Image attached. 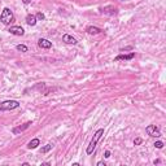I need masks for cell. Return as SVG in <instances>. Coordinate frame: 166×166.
Returning <instances> with one entry per match:
<instances>
[{
    "instance_id": "6da1fadb",
    "label": "cell",
    "mask_w": 166,
    "mask_h": 166,
    "mask_svg": "<svg viewBox=\"0 0 166 166\" xmlns=\"http://www.w3.org/2000/svg\"><path fill=\"white\" fill-rule=\"evenodd\" d=\"M102 135H104V129H99L97 131L93 134V138L91 139V141H90L88 147H87V149H86L87 155H92V153H93V150H95V148H96V146H97L99 140L101 139Z\"/></svg>"
},
{
    "instance_id": "7a4b0ae2",
    "label": "cell",
    "mask_w": 166,
    "mask_h": 166,
    "mask_svg": "<svg viewBox=\"0 0 166 166\" xmlns=\"http://www.w3.org/2000/svg\"><path fill=\"white\" fill-rule=\"evenodd\" d=\"M0 21H1V23L5 26H8V25H11L12 22H14V14H13V12L11 11V8L5 7L4 9H3L1 14H0Z\"/></svg>"
},
{
    "instance_id": "3957f363",
    "label": "cell",
    "mask_w": 166,
    "mask_h": 166,
    "mask_svg": "<svg viewBox=\"0 0 166 166\" xmlns=\"http://www.w3.org/2000/svg\"><path fill=\"white\" fill-rule=\"evenodd\" d=\"M17 108H20V101H17V100H5V101L0 102V112L14 110Z\"/></svg>"
},
{
    "instance_id": "277c9868",
    "label": "cell",
    "mask_w": 166,
    "mask_h": 166,
    "mask_svg": "<svg viewBox=\"0 0 166 166\" xmlns=\"http://www.w3.org/2000/svg\"><path fill=\"white\" fill-rule=\"evenodd\" d=\"M146 132L149 135V136H152V138H160V136H161V131H160L158 126H156V125L147 126V127H146Z\"/></svg>"
},
{
    "instance_id": "5b68a950",
    "label": "cell",
    "mask_w": 166,
    "mask_h": 166,
    "mask_svg": "<svg viewBox=\"0 0 166 166\" xmlns=\"http://www.w3.org/2000/svg\"><path fill=\"white\" fill-rule=\"evenodd\" d=\"M100 11L104 14H107V16H116V14L118 13V9H117L116 7H113V5H107V7L101 8Z\"/></svg>"
},
{
    "instance_id": "8992f818",
    "label": "cell",
    "mask_w": 166,
    "mask_h": 166,
    "mask_svg": "<svg viewBox=\"0 0 166 166\" xmlns=\"http://www.w3.org/2000/svg\"><path fill=\"white\" fill-rule=\"evenodd\" d=\"M8 31H9L12 35H16V37H22V35H25V30L21 28V26H11Z\"/></svg>"
},
{
    "instance_id": "52a82bcc",
    "label": "cell",
    "mask_w": 166,
    "mask_h": 166,
    "mask_svg": "<svg viewBox=\"0 0 166 166\" xmlns=\"http://www.w3.org/2000/svg\"><path fill=\"white\" fill-rule=\"evenodd\" d=\"M31 125H32V122H31V121H29V122L23 123V125H21V126H17V127H14V129H13V131H12V132H13L14 135H17V134H20V132H23L25 130H28Z\"/></svg>"
},
{
    "instance_id": "ba28073f",
    "label": "cell",
    "mask_w": 166,
    "mask_h": 166,
    "mask_svg": "<svg viewBox=\"0 0 166 166\" xmlns=\"http://www.w3.org/2000/svg\"><path fill=\"white\" fill-rule=\"evenodd\" d=\"M38 46L40 47V48H43V49H49V48H52V43H51L48 39L40 38L38 40Z\"/></svg>"
},
{
    "instance_id": "9c48e42d",
    "label": "cell",
    "mask_w": 166,
    "mask_h": 166,
    "mask_svg": "<svg viewBox=\"0 0 166 166\" xmlns=\"http://www.w3.org/2000/svg\"><path fill=\"white\" fill-rule=\"evenodd\" d=\"M62 42H64V43H66V44H73V46H75V44L78 43L77 39H75L73 35H70V34L62 35Z\"/></svg>"
},
{
    "instance_id": "30bf717a",
    "label": "cell",
    "mask_w": 166,
    "mask_h": 166,
    "mask_svg": "<svg viewBox=\"0 0 166 166\" xmlns=\"http://www.w3.org/2000/svg\"><path fill=\"white\" fill-rule=\"evenodd\" d=\"M135 57V52H131L130 55H118L114 59V61H129Z\"/></svg>"
},
{
    "instance_id": "8fae6325",
    "label": "cell",
    "mask_w": 166,
    "mask_h": 166,
    "mask_svg": "<svg viewBox=\"0 0 166 166\" xmlns=\"http://www.w3.org/2000/svg\"><path fill=\"white\" fill-rule=\"evenodd\" d=\"M86 31L88 32L90 35H97V34H100L102 30L100 28H96V26H87Z\"/></svg>"
},
{
    "instance_id": "7c38bea8",
    "label": "cell",
    "mask_w": 166,
    "mask_h": 166,
    "mask_svg": "<svg viewBox=\"0 0 166 166\" xmlns=\"http://www.w3.org/2000/svg\"><path fill=\"white\" fill-rule=\"evenodd\" d=\"M37 16L35 14H28L26 16V23H28L29 26H35L37 25Z\"/></svg>"
},
{
    "instance_id": "4fadbf2b",
    "label": "cell",
    "mask_w": 166,
    "mask_h": 166,
    "mask_svg": "<svg viewBox=\"0 0 166 166\" xmlns=\"http://www.w3.org/2000/svg\"><path fill=\"white\" fill-rule=\"evenodd\" d=\"M38 146H40V140H39L38 138H35L28 144V148L29 149H35V148H38Z\"/></svg>"
},
{
    "instance_id": "5bb4252c",
    "label": "cell",
    "mask_w": 166,
    "mask_h": 166,
    "mask_svg": "<svg viewBox=\"0 0 166 166\" xmlns=\"http://www.w3.org/2000/svg\"><path fill=\"white\" fill-rule=\"evenodd\" d=\"M16 49H17V51H20V52H28L29 48L26 47L25 44H18V46L16 47Z\"/></svg>"
},
{
    "instance_id": "9a60e30c",
    "label": "cell",
    "mask_w": 166,
    "mask_h": 166,
    "mask_svg": "<svg viewBox=\"0 0 166 166\" xmlns=\"http://www.w3.org/2000/svg\"><path fill=\"white\" fill-rule=\"evenodd\" d=\"M52 147H53L52 144H47V146H44L43 148H42V149H40V152H42V153H48L51 149H52Z\"/></svg>"
},
{
    "instance_id": "2e32d148",
    "label": "cell",
    "mask_w": 166,
    "mask_h": 166,
    "mask_svg": "<svg viewBox=\"0 0 166 166\" xmlns=\"http://www.w3.org/2000/svg\"><path fill=\"white\" fill-rule=\"evenodd\" d=\"M35 16H37L38 21H44V20H46V16H44V13H42V12H38Z\"/></svg>"
},
{
    "instance_id": "e0dca14e",
    "label": "cell",
    "mask_w": 166,
    "mask_h": 166,
    "mask_svg": "<svg viewBox=\"0 0 166 166\" xmlns=\"http://www.w3.org/2000/svg\"><path fill=\"white\" fill-rule=\"evenodd\" d=\"M153 146H155V147L157 148V149H162L165 144H164V141H160V140H158V141H156V143L153 144Z\"/></svg>"
},
{
    "instance_id": "ac0fdd59",
    "label": "cell",
    "mask_w": 166,
    "mask_h": 166,
    "mask_svg": "<svg viewBox=\"0 0 166 166\" xmlns=\"http://www.w3.org/2000/svg\"><path fill=\"white\" fill-rule=\"evenodd\" d=\"M141 143H143V140H141L140 138H136V139L134 140V146H140Z\"/></svg>"
},
{
    "instance_id": "d6986e66",
    "label": "cell",
    "mask_w": 166,
    "mask_h": 166,
    "mask_svg": "<svg viewBox=\"0 0 166 166\" xmlns=\"http://www.w3.org/2000/svg\"><path fill=\"white\" fill-rule=\"evenodd\" d=\"M104 157H105V158H109V157H110V150H105Z\"/></svg>"
},
{
    "instance_id": "ffe728a7",
    "label": "cell",
    "mask_w": 166,
    "mask_h": 166,
    "mask_svg": "<svg viewBox=\"0 0 166 166\" xmlns=\"http://www.w3.org/2000/svg\"><path fill=\"white\" fill-rule=\"evenodd\" d=\"M131 49H132V47H126V48H122L121 51H122V52H125V51H131Z\"/></svg>"
},
{
    "instance_id": "44dd1931",
    "label": "cell",
    "mask_w": 166,
    "mask_h": 166,
    "mask_svg": "<svg viewBox=\"0 0 166 166\" xmlns=\"http://www.w3.org/2000/svg\"><path fill=\"white\" fill-rule=\"evenodd\" d=\"M97 166H107V164H105L104 161H99L97 162Z\"/></svg>"
},
{
    "instance_id": "7402d4cb",
    "label": "cell",
    "mask_w": 166,
    "mask_h": 166,
    "mask_svg": "<svg viewBox=\"0 0 166 166\" xmlns=\"http://www.w3.org/2000/svg\"><path fill=\"white\" fill-rule=\"evenodd\" d=\"M22 1H23V4H30L32 0H22Z\"/></svg>"
}]
</instances>
